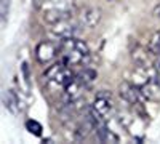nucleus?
Masks as SVG:
<instances>
[{
  "mask_svg": "<svg viewBox=\"0 0 160 144\" xmlns=\"http://www.w3.org/2000/svg\"><path fill=\"white\" fill-rule=\"evenodd\" d=\"M59 53L62 61L68 66H85L90 59V48L88 45L77 37L61 38L59 42Z\"/></svg>",
  "mask_w": 160,
  "mask_h": 144,
  "instance_id": "obj_1",
  "label": "nucleus"
},
{
  "mask_svg": "<svg viewBox=\"0 0 160 144\" xmlns=\"http://www.w3.org/2000/svg\"><path fill=\"white\" fill-rule=\"evenodd\" d=\"M118 95L125 102H128L130 106H142V104L148 101V98L142 93V90L133 82H122L120 83L118 85Z\"/></svg>",
  "mask_w": 160,
  "mask_h": 144,
  "instance_id": "obj_4",
  "label": "nucleus"
},
{
  "mask_svg": "<svg viewBox=\"0 0 160 144\" xmlns=\"http://www.w3.org/2000/svg\"><path fill=\"white\" fill-rule=\"evenodd\" d=\"M26 128H28V132L35 135V136H42V125H40L37 120H28L26 122Z\"/></svg>",
  "mask_w": 160,
  "mask_h": 144,
  "instance_id": "obj_14",
  "label": "nucleus"
},
{
  "mask_svg": "<svg viewBox=\"0 0 160 144\" xmlns=\"http://www.w3.org/2000/svg\"><path fill=\"white\" fill-rule=\"evenodd\" d=\"M87 90L88 88L83 83H80L75 78V75H74L72 80L64 87V99H66V102H77V101H80L83 98V93Z\"/></svg>",
  "mask_w": 160,
  "mask_h": 144,
  "instance_id": "obj_8",
  "label": "nucleus"
},
{
  "mask_svg": "<svg viewBox=\"0 0 160 144\" xmlns=\"http://www.w3.org/2000/svg\"><path fill=\"white\" fill-rule=\"evenodd\" d=\"M148 50L151 55H155V56H160V31H157L149 40V45H148Z\"/></svg>",
  "mask_w": 160,
  "mask_h": 144,
  "instance_id": "obj_13",
  "label": "nucleus"
},
{
  "mask_svg": "<svg viewBox=\"0 0 160 144\" xmlns=\"http://www.w3.org/2000/svg\"><path fill=\"white\" fill-rule=\"evenodd\" d=\"M87 111H88L90 117L93 119V122H95V128H96L98 123L106 122L109 117H112V114L115 111V104H114L112 95L106 90L98 91L95 99H93V104Z\"/></svg>",
  "mask_w": 160,
  "mask_h": 144,
  "instance_id": "obj_2",
  "label": "nucleus"
},
{
  "mask_svg": "<svg viewBox=\"0 0 160 144\" xmlns=\"http://www.w3.org/2000/svg\"><path fill=\"white\" fill-rule=\"evenodd\" d=\"M3 106H5L11 114H18V109H19V98H18V95H16L13 90L5 91V95H3Z\"/></svg>",
  "mask_w": 160,
  "mask_h": 144,
  "instance_id": "obj_11",
  "label": "nucleus"
},
{
  "mask_svg": "<svg viewBox=\"0 0 160 144\" xmlns=\"http://www.w3.org/2000/svg\"><path fill=\"white\" fill-rule=\"evenodd\" d=\"M155 16H158L160 18V5L157 7V10H155Z\"/></svg>",
  "mask_w": 160,
  "mask_h": 144,
  "instance_id": "obj_16",
  "label": "nucleus"
},
{
  "mask_svg": "<svg viewBox=\"0 0 160 144\" xmlns=\"http://www.w3.org/2000/svg\"><path fill=\"white\" fill-rule=\"evenodd\" d=\"M45 78L48 85H53V87H58V88H62L68 85L72 78H74V74L71 71V66H68L64 61H59V62H55L45 71Z\"/></svg>",
  "mask_w": 160,
  "mask_h": 144,
  "instance_id": "obj_3",
  "label": "nucleus"
},
{
  "mask_svg": "<svg viewBox=\"0 0 160 144\" xmlns=\"http://www.w3.org/2000/svg\"><path fill=\"white\" fill-rule=\"evenodd\" d=\"M133 61H135L136 66H146V67L151 66V59H149L148 51L142 48H136L133 51Z\"/></svg>",
  "mask_w": 160,
  "mask_h": 144,
  "instance_id": "obj_12",
  "label": "nucleus"
},
{
  "mask_svg": "<svg viewBox=\"0 0 160 144\" xmlns=\"http://www.w3.org/2000/svg\"><path fill=\"white\" fill-rule=\"evenodd\" d=\"M154 72H155V78L160 82V61H158V62L155 64V66H154Z\"/></svg>",
  "mask_w": 160,
  "mask_h": 144,
  "instance_id": "obj_15",
  "label": "nucleus"
},
{
  "mask_svg": "<svg viewBox=\"0 0 160 144\" xmlns=\"http://www.w3.org/2000/svg\"><path fill=\"white\" fill-rule=\"evenodd\" d=\"M75 19L82 29H93L101 19V11L95 7H85L78 11Z\"/></svg>",
  "mask_w": 160,
  "mask_h": 144,
  "instance_id": "obj_6",
  "label": "nucleus"
},
{
  "mask_svg": "<svg viewBox=\"0 0 160 144\" xmlns=\"http://www.w3.org/2000/svg\"><path fill=\"white\" fill-rule=\"evenodd\" d=\"M95 132H96V138L101 142H118V136L112 132V130H109V127H108L106 122L98 123Z\"/></svg>",
  "mask_w": 160,
  "mask_h": 144,
  "instance_id": "obj_9",
  "label": "nucleus"
},
{
  "mask_svg": "<svg viewBox=\"0 0 160 144\" xmlns=\"http://www.w3.org/2000/svg\"><path fill=\"white\" fill-rule=\"evenodd\" d=\"M96 77H98V72L95 69H91V67H83L80 72L75 74V78H77L80 83H83L87 88H90L93 83H95Z\"/></svg>",
  "mask_w": 160,
  "mask_h": 144,
  "instance_id": "obj_10",
  "label": "nucleus"
},
{
  "mask_svg": "<svg viewBox=\"0 0 160 144\" xmlns=\"http://www.w3.org/2000/svg\"><path fill=\"white\" fill-rule=\"evenodd\" d=\"M78 22L77 19H74L72 16H68V18H62L56 22L51 24V32L55 37L58 38H68V37H74L75 32L78 31Z\"/></svg>",
  "mask_w": 160,
  "mask_h": 144,
  "instance_id": "obj_5",
  "label": "nucleus"
},
{
  "mask_svg": "<svg viewBox=\"0 0 160 144\" xmlns=\"http://www.w3.org/2000/svg\"><path fill=\"white\" fill-rule=\"evenodd\" d=\"M59 47L53 42H40L35 48V56L40 64H48L56 58Z\"/></svg>",
  "mask_w": 160,
  "mask_h": 144,
  "instance_id": "obj_7",
  "label": "nucleus"
}]
</instances>
